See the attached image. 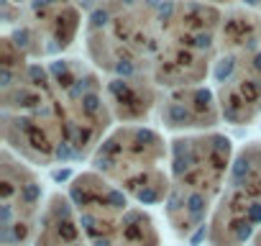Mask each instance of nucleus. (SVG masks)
<instances>
[{
	"instance_id": "nucleus-1",
	"label": "nucleus",
	"mask_w": 261,
	"mask_h": 246,
	"mask_svg": "<svg viewBox=\"0 0 261 246\" xmlns=\"http://www.w3.org/2000/svg\"><path fill=\"white\" fill-rule=\"evenodd\" d=\"M0 136L3 146L36 167L69 162L67 120L51 72L0 39Z\"/></svg>"
},
{
	"instance_id": "nucleus-2",
	"label": "nucleus",
	"mask_w": 261,
	"mask_h": 246,
	"mask_svg": "<svg viewBox=\"0 0 261 246\" xmlns=\"http://www.w3.org/2000/svg\"><path fill=\"white\" fill-rule=\"evenodd\" d=\"M236 149L225 134H185L169 141V198L164 203L167 223L179 238H190L207 226L228 172L233 167Z\"/></svg>"
},
{
	"instance_id": "nucleus-3",
	"label": "nucleus",
	"mask_w": 261,
	"mask_h": 246,
	"mask_svg": "<svg viewBox=\"0 0 261 246\" xmlns=\"http://www.w3.org/2000/svg\"><path fill=\"white\" fill-rule=\"evenodd\" d=\"M167 36V3H102L85 23L87 59L110 77L154 75Z\"/></svg>"
},
{
	"instance_id": "nucleus-4",
	"label": "nucleus",
	"mask_w": 261,
	"mask_h": 246,
	"mask_svg": "<svg viewBox=\"0 0 261 246\" xmlns=\"http://www.w3.org/2000/svg\"><path fill=\"white\" fill-rule=\"evenodd\" d=\"M90 162L92 172L141 208L167 203L169 198V141L151 126L120 123L105 136Z\"/></svg>"
},
{
	"instance_id": "nucleus-5",
	"label": "nucleus",
	"mask_w": 261,
	"mask_h": 246,
	"mask_svg": "<svg viewBox=\"0 0 261 246\" xmlns=\"http://www.w3.org/2000/svg\"><path fill=\"white\" fill-rule=\"evenodd\" d=\"M213 77L223 120L248 126L261 115V18L256 13L243 8L223 13Z\"/></svg>"
},
{
	"instance_id": "nucleus-6",
	"label": "nucleus",
	"mask_w": 261,
	"mask_h": 246,
	"mask_svg": "<svg viewBox=\"0 0 261 246\" xmlns=\"http://www.w3.org/2000/svg\"><path fill=\"white\" fill-rule=\"evenodd\" d=\"M223 11L207 3H167V36L151 80L164 90L200 87L218 59Z\"/></svg>"
},
{
	"instance_id": "nucleus-7",
	"label": "nucleus",
	"mask_w": 261,
	"mask_h": 246,
	"mask_svg": "<svg viewBox=\"0 0 261 246\" xmlns=\"http://www.w3.org/2000/svg\"><path fill=\"white\" fill-rule=\"evenodd\" d=\"M67 195L90 246H162L151 213L97 172H80L69 182Z\"/></svg>"
},
{
	"instance_id": "nucleus-8",
	"label": "nucleus",
	"mask_w": 261,
	"mask_h": 246,
	"mask_svg": "<svg viewBox=\"0 0 261 246\" xmlns=\"http://www.w3.org/2000/svg\"><path fill=\"white\" fill-rule=\"evenodd\" d=\"M46 67L62 97L69 157H92L113 131L110 123L115 120L100 72L82 59H54Z\"/></svg>"
},
{
	"instance_id": "nucleus-9",
	"label": "nucleus",
	"mask_w": 261,
	"mask_h": 246,
	"mask_svg": "<svg viewBox=\"0 0 261 246\" xmlns=\"http://www.w3.org/2000/svg\"><path fill=\"white\" fill-rule=\"evenodd\" d=\"M261 231V141L236 152L223 195L207 220V246H246Z\"/></svg>"
},
{
	"instance_id": "nucleus-10",
	"label": "nucleus",
	"mask_w": 261,
	"mask_h": 246,
	"mask_svg": "<svg viewBox=\"0 0 261 246\" xmlns=\"http://www.w3.org/2000/svg\"><path fill=\"white\" fill-rule=\"evenodd\" d=\"M0 18L8 26L3 36H8L31 62L51 59L64 54L80 29L82 13L69 3H31V6H0Z\"/></svg>"
},
{
	"instance_id": "nucleus-11",
	"label": "nucleus",
	"mask_w": 261,
	"mask_h": 246,
	"mask_svg": "<svg viewBox=\"0 0 261 246\" xmlns=\"http://www.w3.org/2000/svg\"><path fill=\"white\" fill-rule=\"evenodd\" d=\"M44 185L11 149L3 146L0 154V243L3 246H29L36 238Z\"/></svg>"
},
{
	"instance_id": "nucleus-12",
	"label": "nucleus",
	"mask_w": 261,
	"mask_h": 246,
	"mask_svg": "<svg viewBox=\"0 0 261 246\" xmlns=\"http://www.w3.org/2000/svg\"><path fill=\"white\" fill-rule=\"evenodd\" d=\"M220 105L210 87H185L164 92L159 105V120L167 131L185 134H207L220 123Z\"/></svg>"
},
{
	"instance_id": "nucleus-13",
	"label": "nucleus",
	"mask_w": 261,
	"mask_h": 246,
	"mask_svg": "<svg viewBox=\"0 0 261 246\" xmlns=\"http://www.w3.org/2000/svg\"><path fill=\"white\" fill-rule=\"evenodd\" d=\"M105 92L113 118L123 123L146 120L164 100V90L149 77H110Z\"/></svg>"
},
{
	"instance_id": "nucleus-14",
	"label": "nucleus",
	"mask_w": 261,
	"mask_h": 246,
	"mask_svg": "<svg viewBox=\"0 0 261 246\" xmlns=\"http://www.w3.org/2000/svg\"><path fill=\"white\" fill-rule=\"evenodd\" d=\"M34 246H90L67 192H51L44 203Z\"/></svg>"
},
{
	"instance_id": "nucleus-15",
	"label": "nucleus",
	"mask_w": 261,
	"mask_h": 246,
	"mask_svg": "<svg viewBox=\"0 0 261 246\" xmlns=\"http://www.w3.org/2000/svg\"><path fill=\"white\" fill-rule=\"evenodd\" d=\"M251 243H253V246H261V231H258V233H256V238H253V241H251Z\"/></svg>"
}]
</instances>
